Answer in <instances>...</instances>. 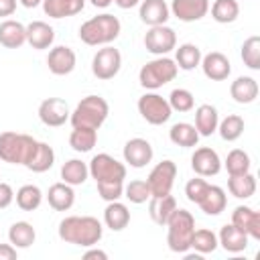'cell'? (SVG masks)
I'll return each mask as SVG.
<instances>
[{
  "label": "cell",
  "instance_id": "cell-3",
  "mask_svg": "<svg viewBox=\"0 0 260 260\" xmlns=\"http://www.w3.org/2000/svg\"><path fill=\"white\" fill-rule=\"evenodd\" d=\"M120 30H122V24L118 16L104 12V14L91 16L79 26V39L89 47H104L114 43L120 37Z\"/></svg>",
  "mask_w": 260,
  "mask_h": 260
},
{
  "label": "cell",
  "instance_id": "cell-38",
  "mask_svg": "<svg viewBox=\"0 0 260 260\" xmlns=\"http://www.w3.org/2000/svg\"><path fill=\"white\" fill-rule=\"evenodd\" d=\"M98 142V130L93 128H73L69 134V146L75 152H89Z\"/></svg>",
  "mask_w": 260,
  "mask_h": 260
},
{
  "label": "cell",
  "instance_id": "cell-33",
  "mask_svg": "<svg viewBox=\"0 0 260 260\" xmlns=\"http://www.w3.org/2000/svg\"><path fill=\"white\" fill-rule=\"evenodd\" d=\"M175 63H177V67L179 69H183V71H193L195 67H199V63H201V49L197 47V45H193V43H183V45H179V47H175Z\"/></svg>",
  "mask_w": 260,
  "mask_h": 260
},
{
  "label": "cell",
  "instance_id": "cell-40",
  "mask_svg": "<svg viewBox=\"0 0 260 260\" xmlns=\"http://www.w3.org/2000/svg\"><path fill=\"white\" fill-rule=\"evenodd\" d=\"M223 167H225L228 175H244V173L250 171L252 160H250V154H248L246 150H242V148H234V150L228 152Z\"/></svg>",
  "mask_w": 260,
  "mask_h": 260
},
{
  "label": "cell",
  "instance_id": "cell-52",
  "mask_svg": "<svg viewBox=\"0 0 260 260\" xmlns=\"http://www.w3.org/2000/svg\"><path fill=\"white\" fill-rule=\"evenodd\" d=\"M24 8H35V6H39V4H43V0H18Z\"/></svg>",
  "mask_w": 260,
  "mask_h": 260
},
{
  "label": "cell",
  "instance_id": "cell-37",
  "mask_svg": "<svg viewBox=\"0 0 260 260\" xmlns=\"http://www.w3.org/2000/svg\"><path fill=\"white\" fill-rule=\"evenodd\" d=\"M240 16L238 0H213L211 4V18L219 24H230Z\"/></svg>",
  "mask_w": 260,
  "mask_h": 260
},
{
  "label": "cell",
  "instance_id": "cell-30",
  "mask_svg": "<svg viewBox=\"0 0 260 260\" xmlns=\"http://www.w3.org/2000/svg\"><path fill=\"white\" fill-rule=\"evenodd\" d=\"M197 205H199L201 211L207 213V215H219V213L225 209V205H228V195H225V191H223L221 187L209 185L207 191H205V195L201 197V201H199Z\"/></svg>",
  "mask_w": 260,
  "mask_h": 260
},
{
  "label": "cell",
  "instance_id": "cell-13",
  "mask_svg": "<svg viewBox=\"0 0 260 260\" xmlns=\"http://www.w3.org/2000/svg\"><path fill=\"white\" fill-rule=\"evenodd\" d=\"M191 169L199 177H215L221 171V158L211 146H199L191 154Z\"/></svg>",
  "mask_w": 260,
  "mask_h": 260
},
{
  "label": "cell",
  "instance_id": "cell-4",
  "mask_svg": "<svg viewBox=\"0 0 260 260\" xmlns=\"http://www.w3.org/2000/svg\"><path fill=\"white\" fill-rule=\"evenodd\" d=\"M37 144H39V140L28 134L6 130L0 134V160L26 167L37 150Z\"/></svg>",
  "mask_w": 260,
  "mask_h": 260
},
{
  "label": "cell",
  "instance_id": "cell-22",
  "mask_svg": "<svg viewBox=\"0 0 260 260\" xmlns=\"http://www.w3.org/2000/svg\"><path fill=\"white\" fill-rule=\"evenodd\" d=\"M140 20L148 26L167 24L171 10L165 0H140Z\"/></svg>",
  "mask_w": 260,
  "mask_h": 260
},
{
  "label": "cell",
  "instance_id": "cell-12",
  "mask_svg": "<svg viewBox=\"0 0 260 260\" xmlns=\"http://www.w3.org/2000/svg\"><path fill=\"white\" fill-rule=\"evenodd\" d=\"M69 116H71L69 106L61 98H47L39 104V120L45 126H51V128L63 126L69 120Z\"/></svg>",
  "mask_w": 260,
  "mask_h": 260
},
{
  "label": "cell",
  "instance_id": "cell-47",
  "mask_svg": "<svg viewBox=\"0 0 260 260\" xmlns=\"http://www.w3.org/2000/svg\"><path fill=\"white\" fill-rule=\"evenodd\" d=\"M18 252L12 244H0V260H16Z\"/></svg>",
  "mask_w": 260,
  "mask_h": 260
},
{
  "label": "cell",
  "instance_id": "cell-16",
  "mask_svg": "<svg viewBox=\"0 0 260 260\" xmlns=\"http://www.w3.org/2000/svg\"><path fill=\"white\" fill-rule=\"evenodd\" d=\"M199 65H201V69H203V75H205L207 79H211V81H223V79H228L230 73H232V63H230V59H228L223 53H219V51H211V53L203 55Z\"/></svg>",
  "mask_w": 260,
  "mask_h": 260
},
{
  "label": "cell",
  "instance_id": "cell-28",
  "mask_svg": "<svg viewBox=\"0 0 260 260\" xmlns=\"http://www.w3.org/2000/svg\"><path fill=\"white\" fill-rule=\"evenodd\" d=\"M169 138H171L173 144H177L181 148H195L201 136H199V132H197V128L193 124H189V122H177V124L171 126Z\"/></svg>",
  "mask_w": 260,
  "mask_h": 260
},
{
  "label": "cell",
  "instance_id": "cell-39",
  "mask_svg": "<svg viewBox=\"0 0 260 260\" xmlns=\"http://www.w3.org/2000/svg\"><path fill=\"white\" fill-rule=\"evenodd\" d=\"M217 132L225 142H234L244 134V118L238 114H230L225 116L219 124H217Z\"/></svg>",
  "mask_w": 260,
  "mask_h": 260
},
{
  "label": "cell",
  "instance_id": "cell-7",
  "mask_svg": "<svg viewBox=\"0 0 260 260\" xmlns=\"http://www.w3.org/2000/svg\"><path fill=\"white\" fill-rule=\"evenodd\" d=\"M179 73V67L175 63V59L162 55V57H156L148 63H144L138 71V81L144 89H158L162 87L165 83L173 81Z\"/></svg>",
  "mask_w": 260,
  "mask_h": 260
},
{
  "label": "cell",
  "instance_id": "cell-43",
  "mask_svg": "<svg viewBox=\"0 0 260 260\" xmlns=\"http://www.w3.org/2000/svg\"><path fill=\"white\" fill-rule=\"evenodd\" d=\"M124 197L130 203L140 205V203H146L152 197V193H150V187H148V183L144 179H134L128 185H124Z\"/></svg>",
  "mask_w": 260,
  "mask_h": 260
},
{
  "label": "cell",
  "instance_id": "cell-35",
  "mask_svg": "<svg viewBox=\"0 0 260 260\" xmlns=\"http://www.w3.org/2000/svg\"><path fill=\"white\" fill-rule=\"evenodd\" d=\"M55 165V150L47 144V142H39L37 144V150L32 154V158L28 160L26 169L32 171V173H45L49 171L51 167Z\"/></svg>",
  "mask_w": 260,
  "mask_h": 260
},
{
  "label": "cell",
  "instance_id": "cell-2",
  "mask_svg": "<svg viewBox=\"0 0 260 260\" xmlns=\"http://www.w3.org/2000/svg\"><path fill=\"white\" fill-rule=\"evenodd\" d=\"M57 234L67 244H75V246H81V248H91L102 240L104 228H102L98 217L69 215V217H63L59 221Z\"/></svg>",
  "mask_w": 260,
  "mask_h": 260
},
{
  "label": "cell",
  "instance_id": "cell-8",
  "mask_svg": "<svg viewBox=\"0 0 260 260\" xmlns=\"http://www.w3.org/2000/svg\"><path fill=\"white\" fill-rule=\"evenodd\" d=\"M138 114L152 126H160L165 122H169V118L173 116V110L169 106V100L150 91L138 98Z\"/></svg>",
  "mask_w": 260,
  "mask_h": 260
},
{
  "label": "cell",
  "instance_id": "cell-6",
  "mask_svg": "<svg viewBox=\"0 0 260 260\" xmlns=\"http://www.w3.org/2000/svg\"><path fill=\"white\" fill-rule=\"evenodd\" d=\"M110 114V106L102 95H85L69 116L73 128H93L98 130Z\"/></svg>",
  "mask_w": 260,
  "mask_h": 260
},
{
  "label": "cell",
  "instance_id": "cell-45",
  "mask_svg": "<svg viewBox=\"0 0 260 260\" xmlns=\"http://www.w3.org/2000/svg\"><path fill=\"white\" fill-rule=\"evenodd\" d=\"M207 187H209V183H207L205 179L195 177V179H191V181L185 185V195H187V199H189L191 203H195V205H197V203L201 201V197L205 195Z\"/></svg>",
  "mask_w": 260,
  "mask_h": 260
},
{
  "label": "cell",
  "instance_id": "cell-36",
  "mask_svg": "<svg viewBox=\"0 0 260 260\" xmlns=\"http://www.w3.org/2000/svg\"><path fill=\"white\" fill-rule=\"evenodd\" d=\"M14 199H16V205L22 211H35L43 203V191L37 185H32V183L30 185H22L14 193Z\"/></svg>",
  "mask_w": 260,
  "mask_h": 260
},
{
  "label": "cell",
  "instance_id": "cell-51",
  "mask_svg": "<svg viewBox=\"0 0 260 260\" xmlns=\"http://www.w3.org/2000/svg\"><path fill=\"white\" fill-rule=\"evenodd\" d=\"M89 2H91L95 8H108V6H110L114 0H89Z\"/></svg>",
  "mask_w": 260,
  "mask_h": 260
},
{
  "label": "cell",
  "instance_id": "cell-23",
  "mask_svg": "<svg viewBox=\"0 0 260 260\" xmlns=\"http://www.w3.org/2000/svg\"><path fill=\"white\" fill-rule=\"evenodd\" d=\"M26 43V26L18 20L6 18L0 22V45L6 49H18Z\"/></svg>",
  "mask_w": 260,
  "mask_h": 260
},
{
  "label": "cell",
  "instance_id": "cell-32",
  "mask_svg": "<svg viewBox=\"0 0 260 260\" xmlns=\"http://www.w3.org/2000/svg\"><path fill=\"white\" fill-rule=\"evenodd\" d=\"M87 177H89V167L79 158H69L61 167V179H63V183H67L71 187L83 185L87 181Z\"/></svg>",
  "mask_w": 260,
  "mask_h": 260
},
{
  "label": "cell",
  "instance_id": "cell-14",
  "mask_svg": "<svg viewBox=\"0 0 260 260\" xmlns=\"http://www.w3.org/2000/svg\"><path fill=\"white\" fill-rule=\"evenodd\" d=\"M77 65L75 51L65 45H57L47 55V67L53 75H69Z\"/></svg>",
  "mask_w": 260,
  "mask_h": 260
},
{
  "label": "cell",
  "instance_id": "cell-48",
  "mask_svg": "<svg viewBox=\"0 0 260 260\" xmlns=\"http://www.w3.org/2000/svg\"><path fill=\"white\" fill-rule=\"evenodd\" d=\"M16 10V0H0V16H12Z\"/></svg>",
  "mask_w": 260,
  "mask_h": 260
},
{
  "label": "cell",
  "instance_id": "cell-19",
  "mask_svg": "<svg viewBox=\"0 0 260 260\" xmlns=\"http://www.w3.org/2000/svg\"><path fill=\"white\" fill-rule=\"evenodd\" d=\"M248 234H244L240 228H236L234 223H225L221 225L219 234H217V244L230 252V254H240L248 248Z\"/></svg>",
  "mask_w": 260,
  "mask_h": 260
},
{
  "label": "cell",
  "instance_id": "cell-29",
  "mask_svg": "<svg viewBox=\"0 0 260 260\" xmlns=\"http://www.w3.org/2000/svg\"><path fill=\"white\" fill-rule=\"evenodd\" d=\"M104 223L112 230V232H122L128 223H130V211L124 203L118 201H108L106 209H104Z\"/></svg>",
  "mask_w": 260,
  "mask_h": 260
},
{
  "label": "cell",
  "instance_id": "cell-15",
  "mask_svg": "<svg viewBox=\"0 0 260 260\" xmlns=\"http://www.w3.org/2000/svg\"><path fill=\"white\" fill-rule=\"evenodd\" d=\"M169 10L181 22H197L209 12V0H173Z\"/></svg>",
  "mask_w": 260,
  "mask_h": 260
},
{
  "label": "cell",
  "instance_id": "cell-17",
  "mask_svg": "<svg viewBox=\"0 0 260 260\" xmlns=\"http://www.w3.org/2000/svg\"><path fill=\"white\" fill-rule=\"evenodd\" d=\"M152 156H154V150L146 138H130L124 144V160L134 169L146 167L152 160Z\"/></svg>",
  "mask_w": 260,
  "mask_h": 260
},
{
  "label": "cell",
  "instance_id": "cell-21",
  "mask_svg": "<svg viewBox=\"0 0 260 260\" xmlns=\"http://www.w3.org/2000/svg\"><path fill=\"white\" fill-rule=\"evenodd\" d=\"M177 209V199L167 193V195H152L148 199V215L156 225H167L169 217Z\"/></svg>",
  "mask_w": 260,
  "mask_h": 260
},
{
  "label": "cell",
  "instance_id": "cell-44",
  "mask_svg": "<svg viewBox=\"0 0 260 260\" xmlns=\"http://www.w3.org/2000/svg\"><path fill=\"white\" fill-rule=\"evenodd\" d=\"M169 106H171L173 112H191L193 106H195V98H193V93L189 89L177 87L169 95Z\"/></svg>",
  "mask_w": 260,
  "mask_h": 260
},
{
  "label": "cell",
  "instance_id": "cell-9",
  "mask_svg": "<svg viewBox=\"0 0 260 260\" xmlns=\"http://www.w3.org/2000/svg\"><path fill=\"white\" fill-rule=\"evenodd\" d=\"M120 67H122V53L110 45L98 49V53L91 59V73L102 81L114 79L120 73Z\"/></svg>",
  "mask_w": 260,
  "mask_h": 260
},
{
  "label": "cell",
  "instance_id": "cell-34",
  "mask_svg": "<svg viewBox=\"0 0 260 260\" xmlns=\"http://www.w3.org/2000/svg\"><path fill=\"white\" fill-rule=\"evenodd\" d=\"M8 240L16 250L18 248H30L37 240V232H35L32 223H28V221H14L8 230Z\"/></svg>",
  "mask_w": 260,
  "mask_h": 260
},
{
  "label": "cell",
  "instance_id": "cell-5",
  "mask_svg": "<svg viewBox=\"0 0 260 260\" xmlns=\"http://www.w3.org/2000/svg\"><path fill=\"white\" fill-rule=\"evenodd\" d=\"M195 232V217L191 211L177 207L167 221V244L171 252L187 254L191 250V238Z\"/></svg>",
  "mask_w": 260,
  "mask_h": 260
},
{
  "label": "cell",
  "instance_id": "cell-49",
  "mask_svg": "<svg viewBox=\"0 0 260 260\" xmlns=\"http://www.w3.org/2000/svg\"><path fill=\"white\" fill-rule=\"evenodd\" d=\"M83 258H85V260H89V258H98V260H108V254H106L104 250H98V248H93V246H91V250H87V252L83 254Z\"/></svg>",
  "mask_w": 260,
  "mask_h": 260
},
{
  "label": "cell",
  "instance_id": "cell-20",
  "mask_svg": "<svg viewBox=\"0 0 260 260\" xmlns=\"http://www.w3.org/2000/svg\"><path fill=\"white\" fill-rule=\"evenodd\" d=\"M55 41V30L49 22L45 20H32L26 24V43L37 49V51H43V49H49Z\"/></svg>",
  "mask_w": 260,
  "mask_h": 260
},
{
  "label": "cell",
  "instance_id": "cell-46",
  "mask_svg": "<svg viewBox=\"0 0 260 260\" xmlns=\"http://www.w3.org/2000/svg\"><path fill=\"white\" fill-rule=\"evenodd\" d=\"M14 201V191L8 183H2L0 181V209H6L10 203Z\"/></svg>",
  "mask_w": 260,
  "mask_h": 260
},
{
  "label": "cell",
  "instance_id": "cell-26",
  "mask_svg": "<svg viewBox=\"0 0 260 260\" xmlns=\"http://www.w3.org/2000/svg\"><path fill=\"white\" fill-rule=\"evenodd\" d=\"M217 124H219V114L215 110V106L211 104H201L195 110V128L199 132V136H211L213 132H217Z\"/></svg>",
  "mask_w": 260,
  "mask_h": 260
},
{
  "label": "cell",
  "instance_id": "cell-25",
  "mask_svg": "<svg viewBox=\"0 0 260 260\" xmlns=\"http://www.w3.org/2000/svg\"><path fill=\"white\" fill-rule=\"evenodd\" d=\"M47 201L55 211H69L75 203V191L67 183H53L47 191Z\"/></svg>",
  "mask_w": 260,
  "mask_h": 260
},
{
  "label": "cell",
  "instance_id": "cell-27",
  "mask_svg": "<svg viewBox=\"0 0 260 260\" xmlns=\"http://www.w3.org/2000/svg\"><path fill=\"white\" fill-rule=\"evenodd\" d=\"M85 0H43V10L51 18L75 16L83 10Z\"/></svg>",
  "mask_w": 260,
  "mask_h": 260
},
{
  "label": "cell",
  "instance_id": "cell-10",
  "mask_svg": "<svg viewBox=\"0 0 260 260\" xmlns=\"http://www.w3.org/2000/svg\"><path fill=\"white\" fill-rule=\"evenodd\" d=\"M144 47L148 53L162 57L167 53H171L177 47V32L167 26V24H158V26H150L144 35Z\"/></svg>",
  "mask_w": 260,
  "mask_h": 260
},
{
  "label": "cell",
  "instance_id": "cell-42",
  "mask_svg": "<svg viewBox=\"0 0 260 260\" xmlns=\"http://www.w3.org/2000/svg\"><path fill=\"white\" fill-rule=\"evenodd\" d=\"M242 61L248 69L258 71L260 69V37L252 35L242 45Z\"/></svg>",
  "mask_w": 260,
  "mask_h": 260
},
{
  "label": "cell",
  "instance_id": "cell-1",
  "mask_svg": "<svg viewBox=\"0 0 260 260\" xmlns=\"http://www.w3.org/2000/svg\"><path fill=\"white\" fill-rule=\"evenodd\" d=\"M89 175L95 179L98 195L104 201H118L124 195V179L126 165L110 156L108 152H100L89 160Z\"/></svg>",
  "mask_w": 260,
  "mask_h": 260
},
{
  "label": "cell",
  "instance_id": "cell-31",
  "mask_svg": "<svg viewBox=\"0 0 260 260\" xmlns=\"http://www.w3.org/2000/svg\"><path fill=\"white\" fill-rule=\"evenodd\" d=\"M228 191L236 199H250L256 193V177L248 171L244 175H230L228 179Z\"/></svg>",
  "mask_w": 260,
  "mask_h": 260
},
{
  "label": "cell",
  "instance_id": "cell-24",
  "mask_svg": "<svg viewBox=\"0 0 260 260\" xmlns=\"http://www.w3.org/2000/svg\"><path fill=\"white\" fill-rule=\"evenodd\" d=\"M258 81L250 75H240L230 85V95L236 104H252L258 98Z\"/></svg>",
  "mask_w": 260,
  "mask_h": 260
},
{
  "label": "cell",
  "instance_id": "cell-18",
  "mask_svg": "<svg viewBox=\"0 0 260 260\" xmlns=\"http://www.w3.org/2000/svg\"><path fill=\"white\" fill-rule=\"evenodd\" d=\"M232 223L240 228L244 234H248V238L260 240V213L256 209L248 205H238L232 211Z\"/></svg>",
  "mask_w": 260,
  "mask_h": 260
},
{
  "label": "cell",
  "instance_id": "cell-11",
  "mask_svg": "<svg viewBox=\"0 0 260 260\" xmlns=\"http://www.w3.org/2000/svg\"><path fill=\"white\" fill-rule=\"evenodd\" d=\"M175 179H177V165L167 158V160H160L148 173L146 183H148L152 195H167V193H171Z\"/></svg>",
  "mask_w": 260,
  "mask_h": 260
},
{
  "label": "cell",
  "instance_id": "cell-50",
  "mask_svg": "<svg viewBox=\"0 0 260 260\" xmlns=\"http://www.w3.org/2000/svg\"><path fill=\"white\" fill-rule=\"evenodd\" d=\"M114 2H116V6L122 8V10H128V8H132V6H136V4H140V0H114Z\"/></svg>",
  "mask_w": 260,
  "mask_h": 260
},
{
  "label": "cell",
  "instance_id": "cell-41",
  "mask_svg": "<svg viewBox=\"0 0 260 260\" xmlns=\"http://www.w3.org/2000/svg\"><path fill=\"white\" fill-rule=\"evenodd\" d=\"M217 234L207 230V228H201V230H195L193 232V238H191V248L199 254H211L217 250Z\"/></svg>",
  "mask_w": 260,
  "mask_h": 260
}]
</instances>
